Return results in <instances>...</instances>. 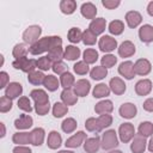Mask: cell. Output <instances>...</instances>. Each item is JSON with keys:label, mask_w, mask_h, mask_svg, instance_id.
<instances>
[{"label": "cell", "mask_w": 153, "mask_h": 153, "mask_svg": "<svg viewBox=\"0 0 153 153\" xmlns=\"http://www.w3.org/2000/svg\"><path fill=\"white\" fill-rule=\"evenodd\" d=\"M61 44H62V39L60 36H47L38 39L32 45H30L29 51L32 55H38L44 51H50L55 47H61Z\"/></svg>", "instance_id": "cell-1"}, {"label": "cell", "mask_w": 153, "mask_h": 153, "mask_svg": "<svg viewBox=\"0 0 153 153\" xmlns=\"http://www.w3.org/2000/svg\"><path fill=\"white\" fill-rule=\"evenodd\" d=\"M41 32H42L41 26H38V25H31V26H29L24 31L23 39H24L25 43H29V44L32 45L33 43H36L38 41V38L41 36Z\"/></svg>", "instance_id": "cell-2"}, {"label": "cell", "mask_w": 153, "mask_h": 153, "mask_svg": "<svg viewBox=\"0 0 153 153\" xmlns=\"http://www.w3.org/2000/svg\"><path fill=\"white\" fill-rule=\"evenodd\" d=\"M118 145V140H117V135L116 131L114 129H110L108 131H105L102 136V143L100 147L104 149H111L114 147H116Z\"/></svg>", "instance_id": "cell-3"}, {"label": "cell", "mask_w": 153, "mask_h": 153, "mask_svg": "<svg viewBox=\"0 0 153 153\" xmlns=\"http://www.w3.org/2000/svg\"><path fill=\"white\" fill-rule=\"evenodd\" d=\"M118 134H120V139L122 142L127 143L129 142L134 135H135V129H134V126L131 123H123L120 126V129H118Z\"/></svg>", "instance_id": "cell-4"}, {"label": "cell", "mask_w": 153, "mask_h": 153, "mask_svg": "<svg viewBox=\"0 0 153 153\" xmlns=\"http://www.w3.org/2000/svg\"><path fill=\"white\" fill-rule=\"evenodd\" d=\"M98 45H99V49L104 53H110L116 47H117V41L115 38H112L111 36H103L100 37L99 42H98Z\"/></svg>", "instance_id": "cell-5"}, {"label": "cell", "mask_w": 153, "mask_h": 153, "mask_svg": "<svg viewBox=\"0 0 153 153\" xmlns=\"http://www.w3.org/2000/svg\"><path fill=\"white\" fill-rule=\"evenodd\" d=\"M146 137L142 136L141 134H135L134 135V140L131 142L130 149L133 153H143L146 149Z\"/></svg>", "instance_id": "cell-6"}, {"label": "cell", "mask_w": 153, "mask_h": 153, "mask_svg": "<svg viewBox=\"0 0 153 153\" xmlns=\"http://www.w3.org/2000/svg\"><path fill=\"white\" fill-rule=\"evenodd\" d=\"M151 69H152L151 62L146 59H139L134 65L135 74H139V75H147L151 72Z\"/></svg>", "instance_id": "cell-7"}, {"label": "cell", "mask_w": 153, "mask_h": 153, "mask_svg": "<svg viewBox=\"0 0 153 153\" xmlns=\"http://www.w3.org/2000/svg\"><path fill=\"white\" fill-rule=\"evenodd\" d=\"M90 88H91V85H90V82H88L87 80H85V79L78 80V81L74 84V86H73L74 93H75L76 96H79V97H85V96H87V93L90 92Z\"/></svg>", "instance_id": "cell-8"}, {"label": "cell", "mask_w": 153, "mask_h": 153, "mask_svg": "<svg viewBox=\"0 0 153 153\" xmlns=\"http://www.w3.org/2000/svg\"><path fill=\"white\" fill-rule=\"evenodd\" d=\"M118 73L126 79H133L135 75L134 63L131 61H123L118 67Z\"/></svg>", "instance_id": "cell-9"}, {"label": "cell", "mask_w": 153, "mask_h": 153, "mask_svg": "<svg viewBox=\"0 0 153 153\" xmlns=\"http://www.w3.org/2000/svg\"><path fill=\"white\" fill-rule=\"evenodd\" d=\"M134 53H135V45L130 41H124L118 47V55L121 57H129L134 55Z\"/></svg>", "instance_id": "cell-10"}, {"label": "cell", "mask_w": 153, "mask_h": 153, "mask_svg": "<svg viewBox=\"0 0 153 153\" xmlns=\"http://www.w3.org/2000/svg\"><path fill=\"white\" fill-rule=\"evenodd\" d=\"M109 87H110V90H111L115 94H117V96L123 94V93L126 92V84H124V81H123L122 79L117 78V76H115V78H112V79L110 80Z\"/></svg>", "instance_id": "cell-11"}, {"label": "cell", "mask_w": 153, "mask_h": 153, "mask_svg": "<svg viewBox=\"0 0 153 153\" xmlns=\"http://www.w3.org/2000/svg\"><path fill=\"white\" fill-rule=\"evenodd\" d=\"M151 91H152V81L148 79L140 80L135 85V92L139 96H147Z\"/></svg>", "instance_id": "cell-12"}, {"label": "cell", "mask_w": 153, "mask_h": 153, "mask_svg": "<svg viewBox=\"0 0 153 153\" xmlns=\"http://www.w3.org/2000/svg\"><path fill=\"white\" fill-rule=\"evenodd\" d=\"M23 92V87L19 82H10L6 87V91H5V96L13 99V98H17L22 94Z\"/></svg>", "instance_id": "cell-13"}, {"label": "cell", "mask_w": 153, "mask_h": 153, "mask_svg": "<svg viewBox=\"0 0 153 153\" xmlns=\"http://www.w3.org/2000/svg\"><path fill=\"white\" fill-rule=\"evenodd\" d=\"M86 139V134L84 131H78L76 134L72 135L69 139L66 140V147H71V148H75V147H79L82 141Z\"/></svg>", "instance_id": "cell-14"}, {"label": "cell", "mask_w": 153, "mask_h": 153, "mask_svg": "<svg viewBox=\"0 0 153 153\" xmlns=\"http://www.w3.org/2000/svg\"><path fill=\"white\" fill-rule=\"evenodd\" d=\"M139 37L142 42L145 43H149L153 41V26L149 24L142 25L139 30Z\"/></svg>", "instance_id": "cell-15"}, {"label": "cell", "mask_w": 153, "mask_h": 153, "mask_svg": "<svg viewBox=\"0 0 153 153\" xmlns=\"http://www.w3.org/2000/svg\"><path fill=\"white\" fill-rule=\"evenodd\" d=\"M126 22H127L129 27L134 29L142 22V17L137 11H129L126 14Z\"/></svg>", "instance_id": "cell-16"}, {"label": "cell", "mask_w": 153, "mask_h": 153, "mask_svg": "<svg viewBox=\"0 0 153 153\" xmlns=\"http://www.w3.org/2000/svg\"><path fill=\"white\" fill-rule=\"evenodd\" d=\"M136 112H137V109L131 103H124L120 108V115L124 118H133L135 117Z\"/></svg>", "instance_id": "cell-17"}, {"label": "cell", "mask_w": 153, "mask_h": 153, "mask_svg": "<svg viewBox=\"0 0 153 153\" xmlns=\"http://www.w3.org/2000/svg\"><path fill=\"white\" fill-rule=\"evenodd\" d=\"M105 26H106V20L104 18H96L91 22L88 29L97 36V35H100L105 30Z\"/></svg>", "instance_id": "cell-18"}, {"label": "cell", "mask_w": 153, "mask_h": 153, "mask_svg": "<svg viewBox=\"0 0 153 153\" xmlns=\"http://www.w3.org/2000/svg\"><path fill=\"white\" fill-rule=\"evenodd\" d=\"M100 139L98 136L96 137H90V139H86L85 143H84V149L87 152V153H96L99 147H100Z\"/></svg>", "instance_id": "cell-19"}, {"label": "cell", "mask_w": 153, "mask_h": 153, "mask_svg": "<svg viewBox=\"0 0 153 153\" xmlns=\"http://www.w3.org/2000/svg\"><path fill=\"white\" fill-rule=\"evenodd\" d=\"M80 12H81L82 17H85L86 19H93L97 14V7L92 2H84L81 5Z\"/></svg>", "instance_id": "cell-20"}, {"label": "cell", "mask_w": 153, "mask_h": 153, "mask_svg": "<svg viewBox=\"0 0 153 153\" xmlns=\"http://www.w3.org/2000/svg\"><path fill=\"white\" fill-rule=\"evenodd\" d=\"M31 98L35 100V104H48L49 103V98H48V94L45 93V91L43 90H32L31 93H30Z\"/></svg>", "instance_id": "cell-21"}, {"label": "cell", "mask_w": 153, "mask_h": 153, "mask_svg": "<svg viewBox=\"0 0 153 153\" xmlns=\"http://www.w3.org/2000/svg\"><path fill=\"white\" fill-rule=\"evenodd\" d=\"M61 99L66 105H74L78 102V96L71 88H65L61 92Z\"/></svg>", "instance_id": "cell-22"}, {"label": "cell", "mask_w": 153, "mask_h": 153, "mask_svg": "<svg viewBox=\"0 0 153 153\" xmlns=\"http://www.w3.org/2000/svg\"><path fill=\"white\" fill-rule=\"evenodd\" d=\"M61 142H62V137H61V135L57 131L53 130V131L49 133L48 140H47V145H48L49 148L56 149V148H59L61 146Z\"/></svg>", "instance_id": "cell-23"}, {"label": "cell", "mask_w": 153, "mask_h": 153, "mask_svg": "<svg viewBox=\"0 0 153 153\" xmlns=\"http://www.w3.org/2000/svg\"><path fill=\"white\" fill-rule=\"evenodd\" d=\"M114 110V105L111 100H102L99 103L96 104L94 106V111L99 115H104V114H109Z\"/></svg>", "instance_id": "cell-24"}, {"label": "cell", "mask_w": 153, "mask_h": 153, "mask_svg": "<svg viewBox=\"0 0 153 153\" xmlns=\"http://www.w3.org/2000/svg\"><path fill=\"white\" fill-rule=\"evenodd\" d=\"M33 121H32V117L29 116V115H20L19 118H17L14 121V127L17 129H27L32 126Z\"/></svg>", "instance_id": "cell-25"}, {"label": "cell", "mask_w": 153, "mask_h": 153, "mask_svg": "<svg viewBox=\"0 0 153 153\" xmlns=\"http://www.w3.org/2000/svg\"><path fill=\"white\" fill-rule=\"evenodd\" d=\"M31 143L33 146H41L44 140V129L43 128H35L31 133Z\"/></svg>", "instance_id": "cell-26"}, {"label": "cell", "mask_w": 153, "mask_h": 153, "mask_svg": "<svg viewBox=\"0 0 153 153\" xmlns=\"http://www.w3.org/2000/svg\"><path fill=\"white\" fill-rule=\"evenodd\" d=\"M60 10L65 14H72L76 10V2L74 0H62L60 2Z\"/></svg>", "instance_id": "cell-27"}, {"label": "cell", "mask_w": 153, "mask_h": 153, "mask_svg": "<svg viewBox=\"0 0 153 153\" xmlns=\"http://www.w3.org/2000/svg\"><path fill=\"white\" fill-rule=\"evenodd\" d=\"M110 87L105 84H98L94 86L93 88V97L94 98H102V97H106L110 93Z\"/></svg>", "instance_id": "cell-28"}, {"label": "cell", "mask_w": 153, "mask_h": 153, "mask_svg": "<svg viewBox=\"0 0 153 153\" xmlns=\"http://www.w3.org/2000/svg\"><path fill=\"white\" fill-rule=\"evenodd\" d=\"M12 140L17 145H27V143H31V134L30 133H16Z\"/></svg>", "instance_id": "cell-29"}, {"label": "cell", "mask_w": 153, "mask_h": 153, "mask_svg": "<svg viewBox=\"0 0 153 153\" xmlns=\"http://www.w3.org/2000/svg\"><path fill=\"white\" fill-rule=\"evenodd\" d=\"M63 56H65V51L62 50L61 47H55V48H53L50 51H48V57H49V60H50L53 63L61 61V59H62Z\"/></svg>", "instance_id": "cell-30"}, {"label": "cell", "mask_w": 153, "mask_h": 153, "mask_svg": "<svg viewBox=\"0 0 153 153\" xmlns=\"http://www.w3.org/2000/svg\"><path fill=\"white\" fill-rule=\"evenodd\" d=\"M90 75H91V78L94 79V80H102L103 78H105V76L108 75V71H106V68L103 67V66H96V67H93V68L91 69Z\"/></svg>", "instance_id": "cell-31"}, {"label": "cell", "mask_w": 153, "mask_h": 153, "mask_svg": "<svg viewBox=\"0 0 153 153\" xmlns=\"http://www.w3.org/2000/svg\"><path fill=\"white\" fill-rule=\"evenodd\" d=\"M44 78H45V75H44L42 72H39V71H33V72L29 73V75H27V80H29V82L32 84V85L43 84Z\"/></svg>", "instance_id": "cell-32"}, {"label": "cell", "mask_w": 153, "mask_h": 153, "mask_svg": "<svg viewBox=\"0 0 153 153\" xmlns=\"http://www.w3.org/2000/svg\"><path fill=\"white\" fill-rule=\"evenodd\" d=\"M43 85L48 91H56L59 87V80L54 75H45Z\"/></svg>", "instance_id": "cell-33"}, {"label": "cell", "mask_w": 153, "mask_h": 153, "mask_svg": "<svg viewBox=\"0 0 153 153\" xmlns=\"http://www.w3.org/2000/svg\"><path fill=\"white\" fill-rule=\"evenodd\" d=\"M80 56V49L74 47V45H68L66 49H65V59L67 60H71V61H74L76 60L78 57Z\"/></svg>", "instance_id": "cell-34"}, {"label": "cell", "mask_w": 153, "mask_h": 153, "mask_svg": "<svg viewBox=\"0 0 153 153\" xmlns=\"http://www.w3.org/2000/svg\"><path fill=\"white\" fill-rule=\"evenodd\" d=\"M60 82L62 85V87L65 88H71L75 82H74V76L73 74H71L69 72H66L63 74H61L60 76Z\"/></svg>", "instance_id": "cell-35"}, {"label": "cell", "mask_w": 153, "mask_h": 153, "mask_svg": "<svg viewBox=\"0 0 153 153\" xmlns=\"http://www.w3.org/2000/svg\"><path fill=\"white\" fill-rule=\"evenodd\" d=\"M124 30V24L121 20H112L109 24V31L112 35H121Z\"/></svg>", "instance_id": "cell-36"}, {"label": "cell", "mask_w": 153, "mask_h": 153, "mask_svg": "<svg viewBox=\"0 0 153 153\" xmlns=\"http://www.w3.org/2000/svg\"><path fill=\"white\" fill-rule=\"evenodd\" d=\"M67 111H68V108L63 103L56 102L54 104V106H53V115L55 117H62V116H65L67 114Z\"/></svg>", "instance_id": "cell-37"}, {"label": "cell", "mask_w": 153, "mask_h": 153, "mask_svg": "<svg viewBox=\"0 0 153 153\" xmlns=\"http://www.w3.org/2000/svg\"><path fill=\"white\" fill-rule=\"evenodd\" d=\"M97 60H98V53H97V50L88 48V49H86V50L84 51V61H85L87 65L94 63Z\"/></svg>", "instance_id": "cell-38"}, {"label": "cell", "mask_w": 153, "mask_h": 153, "mask_svg": "<svg viewBox=\"0 0 153 153\" xmlns=\"http://www.w3.org/2000/svg\"><path fill=\"white\" fill-rule=\"evenodd\" d=\"M61 128H62V130H63L65 133H67V134H68V133H72V131H74L75 128H76V121H75L74 118L68 117V118H66V120L62 122Z\"/></svg>", "instance_id": "cell-39"}, {"label": "cell", "mask_w": 153, "mask_h": 153, "mask_svg": "<svg viewBox=\"0 0 153 153\" xmlns=\"http://www.w3.org/2000/svg\"><path fill=\"white\" fill-rule=\"evenodd\" d=\"M139 134L142 136H151L153 134V123L151 122H142L139 126Z\"/></svg>", "instance_id": "cell-40"}, {"label": "cell", "mask_w": 153, "mask_h": 153, "mask_svg": "<svg viewBox=\"0 0 153 153\" xmlns=\"http://www.w3.org/2000/svg\"><path fill=\"white\" fill-rule=\"evenodd\" d=\"M68 39L72 43H78L82 39V32L80 31L79 27H72L68 31Z\"/></svg>", "instance_id": "cell-41"}, {"label": "cell", "mask_w": 153, "mask_h": 153, "mask_svg": "<svg viewBox=\"0 0 153 153\" xmlns=\"http://www.w3.org/2000/svg\"><path fill=\"white\" fill-rule=\"evenodd\" d=\"M26 53H27V49H26L25 44H24V43H18V44L14 45L13 51H12V55H13V57H16V60H17V59L24 57V56L26 55Z\"/></svg>", "instance_id": "cell-42"}, {"label": "cell", "mask_w": 153, "mask_h": 153, "mask_svg": "<svg viewBox=\"0 0 153 153\" xmlns=\"http://www.w3.org/2000/svg\"><path fill=\"white\" fill-rule=\"evenodd\" d=\"M96 41H97V36L90 29H87L82 32V42L86 45H93L96 43Z\"/></svg>", "instance_id": "cell-43"}, {"label": "cell", "mask_w": 153, "mask_h": 153, "mask_svg": "<svg viewBox=\"0 0 153 153\" xmlns=\"http://www.w3.org/2000/svg\"><path fill=\"white\" fill-rule=\"evenodd\" d=\"M116 62H117V57L115 55L108 54V55H104L102 57V66L105 67V68H110V67L115 66Z\"/></svg>", "instance_id": "cell-44"}, {"label": "cell", "mask_w": 153, "mask_h": 153, "mask_svg": "<svg viewBox=\"0 0 153 153\" xmlns=\"http://www.w3.org/2000/svg\"><path fill=\"white\" fill-rule=\"evenodd\" d=\"M36 65H37V68H39V69H42V71H48L49 68H51V61L49 60V57L48 56H42V57H39L38 60H37V62H36Z\"/></svg>", "instance_id": "cell-45"}, {"label": "cell", "mask_w": 153, "mask_h": 153, "mask_svg": "<svg viewBox=\"0 0 153 153\" xmlns=\"http://www.w3.org/2000/svg\"><path fill=\"white\" fill-rule=\"evenodd\" d=\"M97 120H98V124H99L100 130L104 129V128H106V127H109L112 123V117H111V115H108V114L100 115Z\"/></svg>", "instance_id": "cell-46"}, {"label": "cell", "mask_w": 153, "mask_h": 153, "mask_svg": "<svg viewBox=\"0 0 153 153\" xmlns=\"http://www.w3.org/2000/svg\"><path fill=\"white\" fill-rule=\"evenodd\" d=\"M85 127L88 131H99L100 128H99V124H98V120L94 118V117H90L86 120L85 122Z\"/></svg>", "instance_id": "cell-47"}, {"label": "cell", "mask_w": 153, "mask_h": 153, "mask_svg": "<svg viewBox=\"0 0 153 153\" xmlns=\"http://www.w3.org/2000/svg\"><path fill=\"white\" fill-rule=\"evenodd\" d=\"M18 108L22 109L23 111H26V112H31L32 111V106H31L30 99L27 97H20L19 98V100H18Z\"/></svg>", "instance_id": "cell-48"}, {"label": "cell", "mask_w": 153, "mask_h": 153, "mask_svg": "<svg viewBox=\"0 0 153 153\" xmlns=\"http://www.w3.org/2000/svg\"><path fill=\"white\" fill-rule=\"evenodd\" d=\"M73 69L76 74H80V75H84L88 72V65L85 62V61H79L76 62L74 66H73Z\"/></svg>", "instance_id": "cell-49"}, {"label": "cell", "mask_w": 153, "mask_h": 153, "mask_svg": "<svg viewBox=\"0 0 153 153\" xmlns=\"http://www.w3.org/2000/svg\"><path fill=\"white\" fill-rule=\"evenodd\" d=\"M12 109V100L11 98L4 96L0 98V111L1 112H7Z\"/></svg>", "instance_id": "cell-50"}, {"label": "cell", "mask_w": 153, "mask_h": 153, "mask_svg": "<svg viewBox=\"0 0 153 153\" xmlns=\"http://www.w3.org/2000/svg\"><path fill=\"white\" fill-rule=\"evenodd\" d=\"M51 69H53L55 73H57V74H63V73L68 72V71H67V66H66L62 61H59V62L53 63Z\"/></svg>", "instance_id": "cell-51"}, {"label": "cell", "mask_w": 153, "mask_h": 153, "mask_svg": "<svg viewBox=\"0 0 153 153\" xmlns=\"http://www.w3.org/2000/svg\"><path fill=\"white\" fill-rule=\"evenodd\" d=\"M49 109H50L49 103L48 104H35V110L39 116H44L45 114H48Z\"/></svg>", "instance_id": "cell-52"}, {"label": "cell", "mask_w": 153, "mask_h": 153, "mask_svg": "<svg viewBox=\"0 0 153 153\" xmlns=\"http://www.w3.org/2000/svg\"><path fill=\"white\" fill-rule=\"evenodd\" d=\"M120 4H121L120 0H103L102 1V5L104 7H106V8H109V10L116 8L117 6H120Z\"/></svg>", "instance_id": "cell-53"}, {"label": "cell", "mask_w": 153, "mask_h": 153, "mask_svg": "<svg viewBox=\"0 0 153 153\" xmlns=\"http://www.w3.org/2000/svg\"><path fill=\"white\" fill-rule=\"evenodd\" d=\"M8 82V74L6 72L0 73V88H4Z\"/></svg>", "instance_id": "cell-54"}, {"label": "cell", "mask_w": 153, "mask_h": 153, "mask_svg": "<svg viewBox=\"0 0 153 153\" xmlns=\"http://www.w3.org/2000/svg\"><path fill=\"white\" fill-rule=\"evenodd\" d=\"M143 109H145L146 111H149V112L153 111V98H148L147 100H145V103H143Z\"/></svg>", "instance_id": "cell-55"}, {"label": "cell", "mask_w": 153, "mask_h": 153, "mask_svg": "<svg viewBox=\"0 0 153 153\" xmlns=\"http://www.w3.org/2000/svg\"><path fill=\"white\" fill-rule=\"evenodd\" d=\"M13 153H31V149L25 146H17L13 148Z\"/></svg>", "instance_id": "cell-56"}, {"label": "cell", "mask_w": 153, "mask_h": 153, "mask_svg": "<svg viewBox=\"0 0 153 153\" xmlns=\"http://www.w3.org/2000/svg\"><path fill=\"white\" fill-rule=\"evenodd\" d=\"M147 12H148L149 16L153 17V1H151V2L148 4V6H147Z\"/></svg>", "instance_id": "cell-57"}, {"label": "cell", "mask_w": 153, "mask_h": 153, "mask_svg": "<svg viewBox=\"0 0 153 153\" xmlns=\"http://www.w3.org/2000/svg\"><path fill=\"white\" fill-rule=\"evenodd\" d=\"M0 127H1V137H4V136H5V134H6L5 124H4V123H0Z\"/></svg>", "instance_id": "cell-58"}, {"label": "cell", "mask_w": 153, "mask_h": 153, "mask_svg": "<svg viewBox=\"0 0 153 153\" xmlns=\"http://www.w3.org/2000/svg\"><path fill=\"white\" fill-rule=\"evenodd\" d=\"M148 149H149V152H153V136H152V137H151V140H149Z\"/></svg>", "instance_id": "cell-59"}, {"label": "cell", "mask_w": 153, "mask_h": 153, "mask_svg": "<svg viewBox=\"0 0 153 153\" xmlns=\"http://www.w3.org/2000/svg\"><path fill=\"white\" fill-rule=\"evenodd\" d=\"M57 153H74V152H72V151H60Z\"/></svg>", "instance_id": "cell-60"}, {"label": "cell", "mask_w": 153, "mask_h": 153, "mask_svg": "<svg viewBox=\"0 0 153 153\" xmlns=\"http://www.w3.org/2000/svg\"><path fill=\"white\" fill-rule=\"evenodd\" d=\"M109 153H122L121 151H111V152H109Z\"/></svg>", "instance_id": "cell-61"}]
</instances>
